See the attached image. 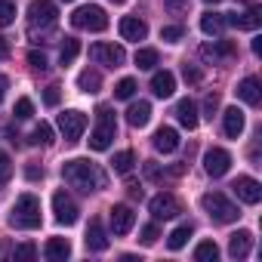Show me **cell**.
<instances>
[{
	"mask_svg": "<svg viewBox=\"0 0 262 262\" xmlns=\"http://www.w3.org/2000/svg\"><path fill=\"white\" fill-rule=\"evenodd\" d=\"M114 4H123V0H114Z\"/></svg>",
	"mask_w": 262,
	"mask_h": 262,
	"instance_id": "51",
	"label": "cell"
},
{
	"mask_svg": "<svg viewBox=\"0 0 262 262\" xmlns=\"http://www.w3.org/2000/svg\"><path fill=\"white\" fill-rule=\"evenodd\" d=\"M43 256H47L50 262H65V259L71 256V244H68L65 237H50L47 247H43Z\"/></svg>",
	"mask_w": 262,
	"mask_h": 262,
	"instance_id": "23",
	"label": "cell"
},
{
	"mask_svg": "<svg viewBox=\"0 0 262 262\" xmlns=\"http://www.w3.org/2000/svg\"><path fill=\"white\" fill-rule=\"evenodd\" d=\"M7 90H10V80H7V74H0V102H4Z\"/></svg>",
	"mask_w": 262,
	"mask_h": 262,
	"instance_id": "46",
	"label": "cell"
},
{
	"mask_svg": "<svg viewBox=\"0 0 262 262\" xmlns=\"http://www.w3.org/2000/svg\"><path fill=\"white\" fill-rule=\"evenodd\" d=\"M13 114H16V120H28V117L34 114V102L22 96V99L16 102V108H13Z\"/></svg>",
	"mask_w": 262,
	"mask_h": 262,
	"instance_id": "36",
	"label": "cell"
},
{
	"mask_svg": "<svg viewBox=\"0 0 262 262\" xmlns=\"http://www.w3.org/2000/svg\"><path fill=\"white\" fill-rule=\"evenodd\" d=\"M77 86H80L83 93H99V90H102V74L93 71V68H86V71L77 74Z\"/></svg>",
	"mask_w": 262,
	"mask_h": 262,
	"instance_id": "27",
	"label": "cell"
},
{
	"mask_svg": "<svg viewBox=\"0 0 262 262\" xmlns=\"http://www.w3.org/2000/svg\"><path fill=\"white\" fill-rule=\"evenodd\" d=\"M10 225H13V228H25V231L40 228V201H37L34 194H22V198L13 204Z\"/></svg>",
	"mask_w": 262,
	"mask_h": 262,
	"instance_id": "2",
	"label": "cell"
},
{
	"mask_svg": "<svg viewBox=\"0 0 262 262\" xmlns=\"http://www.w3.org/2000/svg\"><path fill=\"white\" fill-rule=\"evenodd\" d=\"M133 62H136V68H139V71H151V68L158 65V50L142 47V50L136 53V59H133Z\"/></svg>",
	"mask_w": 262,
	"mask_h": 262,
	"instance_id": "30",
	"label": "cell"
},
{
	"mask_svg": "<svg viewBox=\"0 0 262 262\" xmlns=\"http://www.w3.org/2000/svg\"><path fill=\"white\" fill-rule=\"evenodd\" d=\"M10 176H13V161H10L7 151H0V185L10 182Z\"/></svg>",
	"mask_w": 262,
	"mask_h": 262,
	"instance_id": "39",
	"label": "cell"
},
{
	"mask_svg": "<svg viewBox=\"0 0 262 262\" xmlns=\"http://www.w3.org/2000/svg\"><path fill=\"white\" fill-rule=\"evenodd\" d=\"M62 176H65V182L71 185V188H80V191H99V188H105V173L96 167V164H90V161H65V167H62Z\"/></svg>",
	"mask_w": 262,
	"mask_h": 262,
	"instance_id": "1",
	"label": "cell"
},
{
	"mask_svg": "<svg viewBox=\"0 0 262 262\" xmlns=\"http://www.w3.org/2000/svg\"><path fill=\"white\" fill-rule=\"evenodd\" d=\"M114 136H117L114 114H111V108L102 105V108L96 111V126H93V133H90V148H93V151H105V148H111Z\"/></svg>",
	"mask_w": 262,
	"mask_h": 262,
	"instance_id": "3",
	"label": "cell"
},
{
	"mask_svg": "<svg viewBox=\"0 0 262 262\" xmlns=\"http://www.w3.org/2000/svg\"><path fill=\"white\" fill-rule=\"evenodd\" d=\"M164 7L173 13V16H182L188 10V0H164Z\"/></svg>",
	"mask_w": 262,
	"mask_h": 262,
	"instance_id": "42",
	"label": "cell"
},
{
	"mask_svg": "<svg viewBox=\"0 0 262 262\" xmlns=\"http://www.w3.org/2000/svg\"><path fill=\"white\" fill-rule=\"evenodd\" d=\"M231 56H234L231 40H213V43L201 47V59H207V62H219V59H231Z\"/></svg>",
	"mask_w": 262,
	"mask_h": 262,
	"instance_id": "18",
	"label": "cell"
},
{
	"mask_svg": "<svg viewBox=\"0 0 262 262\" xmlns=\"http://www.w3.org/2000/svg\"><path fill=\"white\" fill-rule=\"evenodd\" d=\"M148 210H151L155 219H176V216L182 213V204H179V198L161 191V194H155V198L148 201Z\"/></svg>",
	"mask_w": 262,
	"mask_h": 262,
	"instance_id": "9",
	"label": "cell"
},
{
	"mask_svg": "<svg viewBox=\"0 0 262 262\" xmlns=\"http://www.w3.org/2000/svg\"><path fill=\"white\" fill-rule=\"evenodd\" d=\"M133 164H136V155H133V151H117L114 161H111L114 173H120V176H126L129 170H133Z\"/></svg>",
	"mask_w": 262,
	"mask_h": 262,
	"instance_id": "29",
	"label": "cell"
},
{
	"mask_svg": "<svg viewBox=\"0 0 262 262\" xmlns=\"http://www.w3.org/2000/svg\"><path fill=\"white\" fill-rule=\"evenodd\" d=\"M16 22V4L13 0H0V28H7Z\"/></svg>",
	"mask_w": 262,
	"mask_h": 262,
	"instance_id": "34",
	"label": "cell"
},
{
	"mask_svg": "<svg viewBox=\"0 0 262 262\" xmlns=\"http://www.w3.org/2000/svg\"><path fill=\"white\" fill-rule=\"evenodd\" d=\"M77 56H80V40H77V37H65V43H62V50H59V62H62V65H71Z\"/></svg>",
	"mask_w": 262,
	"mask_h": 262,
	"instance_id": "28",
	"label": "cell"
},
{
	"mask_svg": "<svg viewBox=\"0 0 262 262\" xmlns=\"http://www.w3.org/2000/svg\"><path fill=\"white\" fill-rule=\"evenodd\" d=\"M133 225H136V213H133V207H126V204L111 207V231H114L117 237L129 234V228H133Z\"/></svg>",
	"mask_w": 262,
	"mask_h": 262,
	"instance_id": "12",
	"label": "cell"
},
{
	"mask_svg": "<svg viewBox=\"0 0 262 262\" xmlns=\"http://www.w3.org/2000/svg\"><path fill=\"white\" fill-rule=\"evenodd\" d=\"M201 207L207 210V216H210L213 222H222V225H225V222H234V219L241 216L237 207H234L222 191H207V194L201 198Z\"/></svg>",
	"mask_w": 262,
	"mask_h": 262,
	"instance_id": "5",
	"label": "cell"
},
{
	"mask_svg": "<svg viewBox=\"0 0 262 262\" xmlns=\"http://www.w3.org/2000/svg\"><path fill=\"white\" fill-rule=\"evenodd\" d=\"M10 56V43H7V37H0V59H7Z\"/></svg>",
	"mask_w": 262,
	"mask_h": 262,
	"instance_id": "47",
	"label": "cell"
},
{
	"mask_svg": "<svg viewBox=\"0 0 262 262\" xmlns=\"http://www.w3.org/2000/svg\"><path fill=\"white\" fill-rule=\"evenodd\" d=\"M201 31H204L207 37H219V34L225 31V16H222V13H204V16H201Z\"/></svg>",
	"mask_w": 262,
	"mask_h": 262,
	"instance_id": "26",
	"label": "cell"
},
{
	"mask_svg": "<svg viewBox=\"0 0 262 262\" xmlns=\"http://www.w3.org/2000/svg\"><path fill=\"white\" fill-rule=\"evenodd\" d=\"M158 237H161V231H158V225H155V222L142 228V244H155Z\"/></svg>",
	"mask_w": 262,
	"mask_h": 262,
	"instance_id": "44",
	"label": "cell"
},
{
	"mask_svg": "<svg viewBox=\"0 0 262 262\" xmlns=\"http://www.w3.org/2000/svg\"><path fill=\"white\" fill-rule=\"evenodd\" d=\"M237 96L247 102V105H259L262 102V90H259V80L256 77H244L237 83Z\"/></svg>",
	"mask_w": 262,
	"mask_h": 262,
	"instance_id": "25",
	"label": "cell"
},
{
	"mask_svg": "<svg viewBox=\"0 0 262 262\" xmlns=\"http://www.w3.org/2000/svg\"><path fill=\"white\" fill-rule=\"evenodd\" d=\"M59 129H62L65 142H77L86 129V114L83 111H62L59 114Z\"/></svg>",
	"mask_w": 262,
	"mask_h": 262,
	"instance_id": "7",
	"label": "cell"
},
{
	"mask_svg": "<svg viewBox=\"0 0 262 262\" xmlns=\"http://www.w3.org/2000/svg\"><path fill=\"white\" fill-rule=\"evenodd\" d=\"M114 96H117V99H133V96H136V80H133V77H123V80L114 86Z\"/></svg>",
	"mask_w": 262,
	"mask_h": 262,
	"instance_id": "35",
	"label": "cell"
},
{
	"mask_svg": "<svg viewBox=\"0 0 262 262\" xmlns=\"http://www.w3.org/2000/svg\"><path fill=\"white\" fill-rule=\"evenodd\" d=\"M173 90H176V77H173L170 71H155V77H151V93H155L158 99H170Z\"/></svg>",
	"mask_w": 262,
	"mask_h": 262,
	"instance_id": "20",
	"label": "cell"
},
{
	"mask_svg": "<svg viewBox=\"0 0 262 262\" xmlns=\"http://www.w3.org/2000/svg\"><path fill=\"white\" fill-rule=\"evenodd\" d=\"M176 120L185 126V129H194L198 126V105L191 99H179L176 102Z\"/></svg>",
	"mask_w": 262,
	"mask_h": 262,
	"instance_id": "22",
	"label": "cell"
},
{
	"mask_svg": "<svg viewBox=\"0 0 262 262\" xmlns=\"http://www.w3.org/2000/svg\"><path fill=\"white\" fill-rule=\"evenodd\" d=\"M56 19H59V10H56L53 0H31V7H28V31H31V37L37 31L40 34L53 31Z\"/></svg>",
	"mask_w": 262,
	"mask_h": 262,
	"instance_id": "4",
	"label": "cell"
},
{
	"mask_svg": "<svg viewBox=\"0 0 262 262\" xmlns=\"http://www.w3.org/2000/svg\"><path fill=\"white\" fill-rule=\"evenodd\" d=\"M37 256V247L34 244H19L16 250H13V259L16 262H28V259H34Z\"/></svg>",
	"mask_w": 262,
	"mask_h": 262,
	"instance_id": "37",
	"label": "cell"
},
{
	"mask_svg": "<svg viewBox=\"0 0 262 262\" xmlns=\"http://www.w3.org/2000/svg\"><path fill=\"white\" fill-rule=\"evenodd\" d=\"M59 99H62V90H59L56 83L43 90V105H47V108H56V105H59Z\"/></svg>",
	"mask_w": 262,
	"mask_h": 262,
	"instance_id": "40",
	"label": "cell"
},
{
	"mask_svg": "<svg viewBox=\"0 0 262 262\" xmlns=\"http://www.w3.org/2000/svg\"><path fill=\"white\" fill-rule=\"evenodd\" d=\"M253 53H256V56H262V40H259V37L253 40Z\"/></svg>",
	"mask_w": 262,
	"mask_h": 262,
	"instance_id": "49",
	"label": "cell"
},
{
	"mask_svg": "<svg viewBox=\"0 0 262 262\" xmlns=\"http://www.w3.org/2000/svg\"><path fill=\"white\" fill-rule=\"evenodd\" d=\"M231 188H234V194H237L244 204H259V201H262V185H259L253 176H237Z\"/></svg>",
	"mask_w": 262,
	"mask_h": 262,
	"instance_id": "15",
	"label": "cell"
},
{
	"mask_svg": "<svg viewBox=\"0 0 262 262\" xmlns=\"http://www.w3.org/2000/svg\"><path fill=\"white\" fill-rule=\"evenodd\" d=\"M204 4H222V0H204Z\"/></svg>",
	"mask_w": 262,
	"mask_h": 262,
	"instance_id": "50",
	"label": "cell"
},
{
	"mask_svg": "<svg viewBox=\"0 0 262 262\" xmlns=\"http://www.w3.org/2000/svg\"><path fill=\"white\" fill-rule=\"evenodd\" d=\"M179 145H182V139H179V133H176L173 126H161L158 133H155V148L161 155H173Z\"/></svg>",
	"mask_w": 262,
	"mask_h": 262,
	"instance_id": "17",
	"label": "cell"
},
{
	"mask_svg": "<svg viewBox=\"0 0 262 262\" xmlns=\"http://www.w3.org/2000/svg\"><path fill=\"white\" fill-rule=\"evenodd\" d=\"M71 25L80 28V31H105V28H108V16H105L102 7L86 4V7H77V10L71 13Z\"/></svg>",
	"mask_w": 262,
	"mask_h": 262,
	"instance_id": "6",
	"label": "cell"
},
{
	"mask_svg": "<svg viewBox=\"0 0 262 262\" xmlns=\"http://www.w3.org/2000/svg\"><path fill=\"white\" fill-rule=\"evenodd\" d=\"M244 111L241 108H225V114H222V129H225V136L228 139H237L241 133H244Z\"/></svg>",
	"mask_w": 262,
	"mask_h": 262,
	"instance_id": "19",
	"label": "cell"
},
{
	"mask_svg": "<svg viewBox=\"0 0 262 262\" xmlns=\"http://www.w3.org/2000/svg\"><path fill=\"white\" fill-rule=\"evenodd\" d=\"M31 145H53V126H50V123H37V126H34Z\"/></svg>",
	"mask_w": 262,
	"mask_h": 262,
	"instance_id": "33",
	"label": "cell"
},
{
	"mask_svg": "<svg viewBox=\"0 0 262 262\" xmlns=\"http://www.w3.org/2000/svg\"><path fill=\"white\" fill-rule=\"evenodd\" d=\"M182 77H185L188 83H201V77H204V74H201L194 65H185V68H182Z\"/></svg>",
	"mask_w": 262,
	"mask_h": 262,
	"instance_id": "45",
	"label": "cell"
},
{
	"mask_svg": "<svg viewBox=\"0 0 262 262\" xmlns=\"http://www.w3.org/2000/svg\"><path fill=\"white\" fill-rule=\"evenodd\" d=\"M86 250H93V253L108 250V234H105V228H102L99 219H93L90 228H86Z\"/></svg>",
	"mask_w": 262,
	"mask_h": 262,
	"instance_id": "21",
	"label": "cell"
},
{
	"mask_svg": "<svg viewBox=\"0 0 262 262\" xmlns=\"http://www.w3.org/2000/svg\"><path fill=\"white\" fill-rule=\"evenodd\" d=\"M182 34H185V28H182V25H167V28H161V40H167V43L182 40Z\"/></svg>",
	"mask_w": 262,
	"mask_h": 262,
	"instance_id": "38",
	"label": "cell"
},
{
	"mask_svg": "<svg viewBox=\"0 0 262 262\" xmlns=\"http://www.w3.org/2000/svg\"><path fill=\"white\" fill-rule=\"evenodd\" d=\"M28 62H31V68H34V71H47V68H50L47 56H43V53H37V50H31V53H28Z\"/></svg>",
	"mask_w": 262,
	"mask_h": 262,
	"instance_id": "41",
	"label": "cell"
},
{
	"mask_svg": "<svg viewBox=\"0 0 262 262\" xmlns=\"http://www.w3.org/2000/svg\"><path fill=\"white\" fill-rule=\"evenodd\" d=\"M225 25H234L241 31H256L262 25V10L259 7H250L247 13H228L225 16Z\"/></svg>",
	"mask_w": 262,
	"mask_h": 262,
	"instance_id": "14",
	"label": "cell"
},
{
	"mask_svg": "<svg viewBox=\"0 0 262 262\" xmlns=\"http://www.w3.org/2000/svg\"><path fill=\"white\" fill-rule=\"evenodd\" d=\"M151 120V105L148 102H133L126 108V123L129 126H145Z\"/></svg>",
	"mask_w": 262,
	"mask_h": 262,
	"instance_id": "24",
	"label": "cell"
},
{
	"mask_svg": "<svg viewBox=\"0 0 262 262\" xmlns=\"http://www.w3.org/2000/svg\"><path fill=\"white\" fill-rule=\"evenodd\" d=\"M53 213H56V222H59V225H74L80 210H77V204L71 201V194L56 191V194H53Z\"/></svg>",
	"mask_w": 262,
	"mask_h": 262,
	"instance_id": "11",
	"label": "cell"
},
{
	"mask_svg": "<svg viewBox=\"0 0 262 262\" xmlns=\"http://www.w3.org/2000/svg\"><path fill=\"white\" fill-rule=\"evenodd\" d=\"M188 237H191V225H179V228H173V231H170L167 247H170V250H182Z\"/></svg>",
	"mask_w": 262,
	"mask_h": 262,
	"instance_id": "31",
	"label": "cell"
},
{
	"mask_svg": "<svg viewBox=\"0 0 262 262\" xmlns=\"http://www.w3.org/2000/svg\"><path fill=\"white\" fill-rule=\"evenodd\" d=\"M204 170H207V176L222 179V176L231 170V155H228L225 148H210V151L204 155Z\"/></svg>",
	"mask_w": 262,
	"mask_h": 262,
	"instance_id": "10",
	"label": "cell"
},
{
	"mask_svg": "<svg viewBox=\"0 0 262 262\" xmlns=\"http://www.w3.org/2000/svg\"><path fill=\"white\" fill-rule=\"evenodd\" d=\"M90 59H93L96 65L117 68V65H123L126 53H123V47H114V43H93V47H90Z\"/></svg>",
	"mask_w": 262,
	"mask_h": 262,
	"instance_id": "8",
	"label": "cell"
},
{
	"mask_svg": "<svg viewBox=\"0 0 262 262\" xmlns=\"http://www.w3.org/2000/svg\"><path fill=\"white\" fill-rule=\"evenodd\" d=\"M65 4H71V0H65Z\"/></svg>",
	"mask_w": 262,
	"mask_h": 262,
	"instance_id": "52",
	"label": "cell"
},
{
	"mask_svg": "<svg viewBox=\"0 0 262 262\" xmlns=\"http://www.w3.org/2000/svg\"><path fill=\"white\" fill-rule=\"evenodd\" d=\"M216 256H219V247H216L213 241H201V244L194 247V259H198V262H216Z\"/></svg>",
	"mask_w": 262,
	"mask_h": 262,
	"instance_id": "32",
	"label": "cell"
},
{
	"mask_svg": "<svg viewBox=\"0 0 262 262\" xmlns=\"http://www.w3.org/2000/svg\"><path fill=\"white\" fill-rule=\"evenodd\" d=\"M250 250H253V234L247 228H241L228 237V256L231 259H244V256H250Z\"/></svg>",
	"mask_w": 262,
	"mask_h": 262,
	"instance_id": "16",
	"label": "cell"
},
{
	"mask_svg": "<svg viewBox=\"0 0 262 262\" xmlns=\"http://www.w3.org/2000/svg\"><path fill=\"white\" fill-rule=\"evenodd\" d=\"M216 108H219V96H216V93H210V96L204 99V111H207V117H210V120H213Z\"/></svg>",
	"mask_w": 262,
	"mask_h": 262,
	"instance_id": "43",
	"label": "cell"
},
{
	"mask_svg": "<svg viewBox=\"0 0 262 262\" xmlns=\"http://www.w3.org/2000/svg\"><path fill=\"white\" fill-rule=\"evenodd\" d=\"M43 176V170H37V167H28V179H40Z\"/></svg>",
	"mask_w": 262,
	"mask_h": 262,
	"instance_id": "48",
	"label": "cell"
},
{
	"mask_svg": "<svg viewBox=\"0 0 262 262\" xmlns=\"http://www.w3.org/2000/svg\"><path fill=\"white\" fill-rule=\"evenodd\" d=\"M117 31H120L123 40H136V43L148 37V25H145L139 16H123V19L117 22Z\"/></svg>",
	"mask_w": 262,
	"mask_h": 262,
	"instance_id": "13",
	"label": "cell"
}]
</instances>
